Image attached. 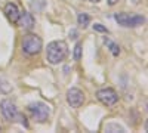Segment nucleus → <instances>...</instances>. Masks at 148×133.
Returning <instances> with one entry per match:
<instances>
[{
	"label": "nucleus",
	"instance_id": "nucleus-13",
	"mask_svg": "<svg viewBox=\"0 0 148 133\" xmlns=\"http://www.w3.org/2000/svg\"><path fill=\"white\" fill-rule=\"evenodd\" d=\"M77 22H79V25H80L82 28H86V27L90 24V16H89L88 14H79Z\"/></svg>",
	"mask_w": 148,
	"mask_h": 133
},
{
	"label": "nucleus",
	"instance_id": "nucleus-21",
	"mask_svg": "<svg viewBox=\"0 0 148 133\" xmlns=\"http://www.w3.org/2000/svg\"><path fill=\"white\" fill-rule=\"evenodd\" d=\"M89 2H92V3H99L101 0H89Z\"/></svg>",
	"mask_w": 148,
	"mask_h": 133
},
{
	"label": "nucleus",
	"instance_id": "nucleus-14",
	"mask_svg": "<svg viewBox=\"0 0 148 133\" xmlns=\"http://www.w3.org/2000/svg\"><path fill=\"white\" fill-rule=\"evenodd\" d=\"M46 8V2L45 0H31V9L34 12H40Z\"/></svg>",
	"mask_w": 148,
	"mask_h": 133
},
{
	"label": "nucleus",
	"instance_id": "nucleus-3",
	"mask_svg": "<svg viewBox=\"0 0 148 133\" xmlns=\"http://www.w3.org/2000/svg\"><path fill=\"white\" fill-rule=\"evenodd\" d=\"M43 47V40L37 34H27L22 39V50L27 55H37Z\"/></svg>",
	"mask_w": 148,
	"mask_h": 133
},
{
	"label": "nucleus",
	"instance_id": "nucleus-4",
	"mask_svg": "<svg viewBox=\"0 0 148 133\" xmlns=\"http://www.w3.org/2000/svg\"><path fill=\"white\" fill-rule=\"evenodd\" d=\"M114 19L119 22V25L127 27V28H135V27H139V25H142V24H145L144 16H141V15H129V14H125V12L116 14Z\"/></svg>",
	"mask_w": 148,
	"mask_h": 133
},
{
	"label": "nucleus",
	"instance_id": "nucleus-18",
	"mask_svg": "<svg viewBox=\"0 0 148 133\" xmlns=\"http://www.w3.org/2000/svg\"><path fill=\"white\" fill-rule=\"evenodd\" d=\"M121 0H108V5L110 6H114V5H117V3H120Z\"/></svg>",
	"mask_w": 148,
	"mask_h": 133
},
{
	"label": "nucleus",
	"instance_id": "nucleus-11",
	"mask_svg": "<svg viewBox=\"0 0 148 133\" xmlns=\"http://www.w3.org/2000/svg\"><path fill=\"white\" fill-rule=\"evenodd\" d=\"M104 43L110 47V50H111V53H113L114 56H119L120 55V46L117 44V43H114V42H111L110 39H104Z\"/></svg>",
	"mask_w": 148,
	"mask_h": 133
},
{
	"label": "nucleus",
	"instance_id": "nucleus-8",
	"mask_svg": "<svg viewBox=\"0 0 148 133\" xmlns=\"http://www.w3.org/2000/svg\"><path fill=\"white\" fill-rule=\"evenodd\" d=\"M16 24L19 27H22L24 30H31L36 24V19H34L33 14H30V12H21Z\"/></svg>",
	"mask_w": 148,
	"mask_h": 133
},
{
	"label": "nucleus",
	"instance_id": "nucleus-20",
	"mask_svg": "<svg viewBox=\"0 0 148 133\" xmlns=\"http://www.w3.org/2000/svg\"><path fill=\"white\" fill-rule=\"evenodd\" d=\"M141 2H142V0H132V3H133V5H139Z\"/></svg>",
	"mask_w": 148,
	"mask_h": 133
},
{
	"label": "nucleus",
	"instance_id": "nucleus-9",
	"mask_svg": "<svg viewBox=\"0 0 148 133\" xmlns=\"http://www.w3.org/2000/svg\"><path fill=\"white\" fill-rule=\"evenodd\" d=\"M19 9H18V6L15 5V3H8L6 6H5V15H6V18L12 22V24H16L18 22V18H19Z\"/></svg>",
	"mask_w": 148,
	"mask_h": 133
},
{
	"label": "nucleus",
	"instance_id": "nucleus-2",
	"mask_svg": "<svg viewBox=\"0 0 148 133\" xmlns=\"http://www.w3.org/2000/svg\"><path fill=\"white\" fill-rule=\"evenodd\" d=\"M28 111L33 117L34 121L37 123H46L51 115V108L45 102H33L28 105Z\"/></svg>",
	"mask_w": 148,
	"mask_h": 133
},
{
	"label": "nucleus",
	"instance_id": "nucleus-12",
	"mask_svg": "<svg viewBox=\"0 0 148 133\" xmlns=\"http://www.w3.org/2000/svg\"><path fill=\"white\" fill-rule=\"evenodd\" d=\"M105 132H108V133H125V129L117 123H108L105 126Z\"/></svg>",
	"mask_w": 148,
	"mask_h": 133
},
{
	"label": "nucleus",
	"instance_id": "nucleus-6",
	"mask_svg": "<svg viewBox=\"0 0 148 133\" xmlns=\"http://www.w3.org/2000/svg\"><path fill=\"white\" fill-rule=\"evenodd\" d=\"M0 110H2L3 117L8 120V121H16L18 120V110H16V105L9 101V99H3L0 102Z\"/></svg>",
	"mask_w": 148,
	"mask_h": 133
},
{
	"label": "nucleus",
	"instance_id": "nucleus-16",
	"mask_svg": "<svg viewBox=\"0 0 148 133\" xmlns=\"http://www.w3.org/2000/svg\"><path fill=\"white\" fill-rule=\"evenodd\" d=\"M93 30H95V31H99V33H107V34H108V30H107L104 25H101V24H95Z\"/></svg>",
	"mask_w": 148,
	"mask_h": 133
},
{
	"label": "nucleus",
	"instance_id": "nucleus-1",
	"mask_svg": "<svg viewBox=\"0 0 148 133\" xmlns=\"http://www.w3.org/2000/svg\"><path fill=\"white\" fill-rule=\"evenodd\" d=\"M68 56V46L64 40H55L47 44L46 49V59L49 64L58 65Z\"/></svg>",
	"mask_w": 148,
	"mask_h": 133
},
{
	"label": "nucleus",
	"instance_id": "nucleus-19",
	"mask_svg": "<svg viewBox=\"0 0 148 133\" xmlns=\"http://www.w3.org/2000/svg\"><path fill=\"white\" fill-rule=\"evenodd\" d=\"M70 35H73L71 39H76V35H77V33H76V31H71V33H70Z\"/></svg>",
	"mask_w": 148,
	"mask_h": 133
},
{
	"label": "nucleus",
	"instance_id": "nucleus-7",
	"mask_svg": "<svg viewBox=\"0 0 148 133\" xmlns=\"http://www.w3.org/2000/svg\"><path fill=\"white\" fill-rule=\"evenodd\" d=\"M67 102L71 108H80L84 102V93L77 87H71L67 92Z\"/></svg>",
	"mask_w": 148,
	"mask_h": 133
},
{
	"label": "nucleus",
	"instance_id": "nucleus-5",
	"mask_svg": "<svg viewBox=\"0 0 148 133\" xmlns=\"http://www.w3.org/2000/svg\"><path fill=\"white\" fill-rule=\"evenodd\" d=\"M96 98L99 99V102L104 104L105 106H113L119 101V95H117V92L114 89L105 87V89H101V90L96 92Z\"/></svg>",
	"mask_w": 148,
	"mask_h": 133
},
{
	"label": "nucleus",
	"instance_id": "nucleus-15",
	"mask_svg": "<svg viewBox=\"0 0 148 133\" xmlns=\"http://www.w3.org/2000/svg\"><path fill=\"white\" fill-rule=\"evenodd\" d=\"M80 58H82V43H77L74 47V59L80 61Z\"/></svg>",
	"mask_w": 148,
	"mask_h": 133
},
{
	"label": "nucleus",
	"instance_id": "nucleus-17",
	"mask_svg": "<svg viewBox=\"0 0 148 133\" xmlns=\"http://www.w3.org/2000/svg\"><path fill=\"white\" fill-rule=\"evenodd\" d=\"M18 120H21V124H22L24 127H28V121H27V118L24 117L22 114H18Z\"/></svg>",
	"mask_w": 148,
	"mask_h": 133
},
{
	"label": "nucleus",
	"instance_id": "nucleus-10",
	"mask_svg": "<svg viewBox=\"0 0 148 133\" xmlns=\"http://www.w3.org/2000/svg\"><path fill=\"white\" fill-rule=\"evenodd\" d=\"M12 90H14V87H12V84L5 80V78H0V96H3V95H9Z\"/></svg>",
	"mask_w": 148,
	"mask_h": 133
}]
</instances>
